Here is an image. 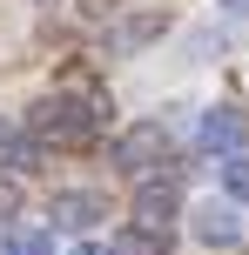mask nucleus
<instances>
[{
	"label": "nucleus",
	"instance_id": "nucleus-13",
	"mask_svg": "<svg viewBox=\"0 0 249 255\" xmlns=\"http://www.w3.org/2000/svg\"><path fill=\"white\" fill-rule=\"evenodd\" d=\"M67 255H115V249H101V242H81V249H67Z\"/></svg>",
	"mask_w": 249,
	"mask_h": 255
},
{
	"label": "nucleus",
	"instance_id": "nucleus-12",
	"mask_svg": "<svg viewBox=\"0 0 249 255\" xmlns=\"http://www.w3.org/2000/svg\"><path fill=\"white\" fill-rule=\"evenodd\" d=\"M20 215V181H0V222Z\"/></svg>",
	"mask_w": 249,
	"mask_h": 255
},
{
	"label": "nucleus",
	"instance_id": "nucleus-8",
	"mask_svg": "<svg viewBox=\"0 0 249 255\" xmlns=\"http://www.w3.org/2000/svg\"><path fill=\"white\" fill-rule=\"evenodd\" d=\"M108 249H115V255H169V235H162V229H142V222H135V229H121Z\"/></svg>",
	"mask_w": 249,
	"mask_h": 255
},
{
	"label": "nucleus",
	"instance_id": "nucleus-5",
	"mask_svg": "<svg viewBox=\"0 0 249 255\" xmlns=\"http://www.w3.org/2000/svg\"><path fill=\"white\" fill-rule=\"evenodd\" d=\"M196 134H202V148H216V154H236L243 141H249V121L236 115V108H209Z\"/></svg>",
	"mask_w": 249,
	"mask_h": 255
},
{
	"label": "nucleus",
	"instance_id": "nucleus-4",
	"mask_svg": "<svg viewBox=\"0 0 249 255\" xmlns=\"http://www.w3.org/2000/svg\"><path fill=\"white\" fill-rule=\"evenodd\" d=\"M47 215H54V229H94V222L108 215V202H101L94 188H61Z\"/></svg>",
	"mask_w": 249,
	"mask_h": 255
},
{
	"label": "nucleus",
	"instance_id": "nucleus-6",
	"mask_svg": "<svg viewBox=\"0 0 249 255\" xmlns=\"http://www.w3.org/2000/svg\"><path fill=\"white\" fill-rule=\"evenodd\" d=\"M189 229H196L202 242H216V249H229V242H236V235H243V222H236V208H229V202H202V208H196V222H189Z\"/></svg>",
	"mask_w": 249,
	"mask_h": 255
},
{
	"label": "nucleus",
	"instance_id": "nucleus-3",
	"mask_svg": "<svg viewBox=\"0 0 249 255\" xmlns=\"http://www.w3.org/2000/svg\"><path fill=\"white\" fill-rule=\"evenodd\" d=\"M175 215H182V195H175V181H142L135 188V222L142 229H175Z\"/></svg>",
	"mask_w": 249,
	"mask_h": 255
},
{
	"label": "nucleus",
	"instance_id": "nucleus-1",
	"mask_svg": "<svg viewBox=\"0 0 249 255\" xmlns=\"http://www.w3.org/2000/svg\"><path fill=\"white\" fill-rule=\"evenodd\" d=\"M101 128H108V108L88 101V94H47L34 108V134L54 141V148H88Z\"/></svg>",
	"mask_w": 249,
	"mask_h": 255
},
{
	"label": "nucleus",
	"instance_id": "nucleus-14",
	"mask_svg": "<svg viewBox=\"0 0 249 255\" xmlns=\"http://www.w3.org/2000/svg\"><path fill=\"white\" fill-rule=\"evenodd\" d=\"M223 13H249V0H223Z\"/></svg>",
	"mask_w": 249,
	"mask_h": 255
},
{
	"label": "nucleus",
	"instance_id": "nucleus-9",
	"mask_svg": "<svg viewBox=\"0 0 249 255\" xmlns=\"http://www.w3.org/2000/svg\"><path fill=\"white\" fill-rule=\"evenodd\" d=\"M162 27H169V13H155V7L128 13L121 20V47H148V40H162Z\"/></svg>",
	"mask_w": 249,
	"mask_h": 255
},
{
	"label": "nucleus",
	"instance_id": "nucleus-2",
	"mask_svg": "<svg viewBox=\"0 0 249 255\" xmlns=\"http://www.w3.org/2000/svg\"><path fill=\"white\" fill-rule=\"evenodd\" d=\"M108 161H115L121 175H135V181H142L148 168H162V161H169V128H162V121H135V128H121V134H115V148H108Z\"/></svg>",
	"mask_w": 249,
	"mask_h": 255
},
{
	"label": "nucleus",
	"instance_id": "nucleus-10",
	"mask_svg": "<svg viewBox=\"0 0 249 255\" xmlns=\"http://www.w3.org/2000/svg\"><path fill=\"white\" fill-rule=\"evenodd\" d=\"M223 195H229V202H249V154L243 148L223 154Z\"/></svg>",
	"mask_w": 249,
	"mask_h": 255
},
{
	"label": "nucleus",
	"instance_id": "nucleus-11",
	"mask_svg": "<svg viewBox=\"0 0 249 255\" xmlns=\"http://www.w3.org/2000/svg\"><path fill=\"white\" fill-rule=\"evenodd\" d=\"M7 255H54V235L47 229H13L7 235Z\"/></svg>",
	"mask_w": 249,
	"mask_h": 255
},
{
	"label": "nucleus",
	"instance_id": "nucleus-7",
	"mask_svg": "<svg viewBox=\"0 0 249 255\" xmlns=\"http://www.w3.org/2000/svg\"><path fill=\"white\" fill-rule=\"evenodd\" d=\"M0 168H7V175L40 168V134H27V128H0Z\"/></svg>",
	"mask_w": 249,
	"mask_h": 255
}]
</instances>
